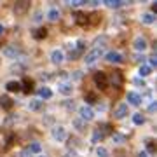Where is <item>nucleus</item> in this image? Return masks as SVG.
I'll return each instance as SVG.
<instances>
[{"label": "nucleus", "instance_id": "f257e3e1", "mask_svg": "<svg viewBox=\"0 0 157 157\" xmlns=\"http://www.w3.org/2000/svg\"><path fill=\"white\" fill-rule=\"evenodd\" d=\"M51 136H52V140L58 141V143H63V141L68 138V131L65 126H54V128L51 129Z\"/></svg>", "mask_w": 157, "mask_h": 157}, {"label": "nucleus", "instance_id": "f03ea898", "mask_svg": "<svg viewBox=\"0 0 157 157\" xmlns=\"http://www.w3.org/2000/svg\"><path fill=\"white\" fill-rule=\"evenodd\" d=\"M101 56H103V49L101 47H94V49H91L84 56V61H86V65H94Z\"/></svg>", "mask_w": 157, "mask_h": 157}, {"label": "nucleus", "instance_id": "7ed1b4c3", "mask_svg": "<svg viewBox=\"0 0 157 157\" xmlns=\"http://www.w3.org/2000/svg\"><path fill=\"white\" fill-rule=\"evenodd\" d=\"M133 49H135L136 52H145V51L148 49V42H147L145 37H141V35L135 37V40H133Z\"/></svg>", "mask_w": 157, "mask_h": 157}, {"label": "nucleus", "instance_id": "20e7f679", "mask_svg": "<svg viewBox=\"0 0 157 157\" xmlns=\"http://www.w3.org/2000/svg\"><path fill=\"white\" fill-rule=\"evenodd\" d=\"M78 113H80V119L84 121V122H89L94 119V110L89 107V105H84V107L78 108Z\"/></svg>", "mask_w": 157, "mask_h": 157}, {"label": "nucleus", "instance_id": "39448f33", "mask_svg": "<svg viewBox=\"0 0 157 157\" xmlns=\"http://www.w3.org/2000/svg\"><path fill=\"white\" fill-rule=\"evenodd\" d=\"M126 100H128V105L138 107V105L141 103V94L140 93H136V91H129L128 96H126Z\"/></svg>", "mask_w": 157, "mask_h": 157}, {"label": "nucleus", "instance_id": "423d86ee", "mask_svg": "<svg viewBox=\"0 0 157 157\" xmlns=\"http://www.w3.org/2000/svg\"><path fill=\"white\" fill-rule=\"evenodd\" d=\"M94 84L100 87V89H105L108 86V78H107V75L103 72H96L94 73Z\"/></svg>", "mask_w": 157, "mask_h": 157}, {"label": "nucleus", "instance_id": "0eeeda50", "mask_svg": "<svg viewBox=\"0 0 157 157\" xmlns=\"http://www.w3.org/2000/svg\"><path fill=\"white\" fill-rule=\"evenodd\" d=\"M65 61V52L61 49H54L51 52V63H54V65H61Z\"/></svg>", "mask_w": 157, "mask_h": 157}, {"label": "nucleus", "instance_id": "6e6552de", "mask_svg": "<svg viewBox=\"0 0 157 157\" xmlns=\"http://www.w3.org/2000/svg\"><path fill=\"white\" fill-rule=\"evenodd\" d=\"M4 56L9 58V59H16L17 56H19V49H17L16 45H7V47H4Z\"/></svg>", "mask_w": 157, "mask_h": 157}, {"label": "nucleus", "instance_id": "1a4fd4ad", "mask_svg": "<svg viewBox=\"0 0 157 157\" xmlns=\"http://www.w3.org/2000/svg\"><path fill=\"white\" fill-rule=\"evenodd\" d=\"M128 103H119L117 108L113 110V117L115 119H124L126 115H128Z\"/></svg>", "mask_w": 157, "mask_h": 157}, {"label": "nucleus", "instance_id": "9d476101", "mask_svg": "<svg viewBox=\"0 0 157 157\" xmlns=\"http://www.w3.org/2000/svg\"><path fill=\"white\" fill-rule=\"evenodd\" d=\"M58 93L63 96H72L73 93V86L70 82H61V84H58Z\"/></svg>", "mask_w": 157, "mask_h": 157}, {"label": "nucleus", "instance_id": "9b49d317", "mask_svg": "<svg viewBox=\"0 0 157 157\" xmlns=\"http://www.w3.org/2000/svg\"><path fill=\"white\" fill-rule=\"evenodd\" d=\"M107 61L108 63H122L124 61V56L121 54V52H117V51H110V52H107Z\"/></svg>", "mask_w": 157, "mask_h": 157}, {"label": "nucleus", "instance_id": "f8f14e48", "mask_svg": "<svg viewBox=\"0 0 157 157\" xmlns=\"http://www.w3.org/2000/svg\"><path fill=\"white\" fill-rule=\"evenodd\" d=\"M39 98L40 100H51L52 98V89L47 87V86H42L39 89Z\"/></svg>", "mask_w": 157, "mask_h": 157}, {"label": "nucleus", "instance_id": "ddd939ff", "mask_svg": "<svg viewBox=\"0 0 157 157\" xmlns=\"http://www.w3.org/2000/svg\"><path fill=\"white\" fill-rule=\"evenodd\" d=\"M59 17H61V12L58 11L56 7H51L49 11H47V19H49L51 23H56Z\"/></svg>", "mask_w": 157, "mask_h": 157}, {"label": "nucleus", "instance_id": "4468645a", "mask_svg": "<svg viewBox=\"0 0 157 157\" xmlns=\"http://www.w3.org/2000/svg\"><path fill=\"white\" fill-rule=\"evenodd\" d=\"M42 100H30L28 101V110L30 112H39V110H42Z\"/></svg>", "mask_w": 157, "mask_h": 157}, {"label": "nucleus", "instance_id": "2eb2a0df", "mask_svg": "<svg viewBox=\"0 0 157 157\" xmlns=\"http://www.w3.org/2000/svg\"><path fill=\"white\" fill-rule=\"evenodd\" d=\"M82 51H84V44H82V42H78L77 47H75L73 51H70V54H68V56H70V59H77V58L82 54Z\"/></svg>", "mask_w": 157, "mask_h": 157}, {"label": "nucleus", "instance_id": "dca6fc26", "mask_svg": "<svg viewBox=\"0 0 157 157\" xmlns=\"http://www.w3.org/2000/svg\"><path fill=\"white\" fill-rule=\"evenodd\" d=\"M141 23H143V25H154V23H155L154 12H145V14H141Z\"/></svg>", "mask_w": 157, "mask_h": 157}, {"label": "nucleus", "instance_id": "f3484780", "mask_svg": "<svg viewBox=\"0 0 157 157\" xmlns=\"http://www.w3.org/2000/svg\"><path fill=\"white\" fill-rule=\"evenodd\" d=\"M6 89L11 91V93H19V91H21V84L16 82V80H11V82H7L6 84Z\"/></svg>", "mask_w": 157, "mask_h": 157}, {"label": "nucleus", "instance_id": "a211bd4d", "mask_svg": "<svg viewBox=\"0 0 157 157\" xmlns=\"http://www.w3.org/2000/svg\"><path fill=\"white\" fill-rule=\"evenodd\" d=\"M103 4L110 9H121L122 6H126V2H119V0H105Z\"/></svg>", "mask_w": 157, "mask_h": 157}, {"label": "nucleus", "instance_id": "6ab92c4d", "mask_svg": "<svg viewBox=\"0 0 157 157\" xmlns=\"http://www.w3.org/2000/svg\"><path fill=\"white\" fill-rule=\"evenodd\" d=\"M26 150H28L30 154H40V150H42V145H40L39 141H32Z\"/></svg>", "mask_w": 157, "mask_h": 157}, {"label": "nucleus", "instance_id": "aec40b11", "mask_svg": "<svg viewBox=\"0 0 157 157\" xmlns=\"http://www.w3.org/2000/svg\"><path fill=\"white\" fill-rule=\"evenodd\" d=\"M0 105H2V107L6 108V110H9V108L12 107V100H11V98H9L7 94L0 96Z\"/></svg>", "mask_w": 157, "mask_h": 157}, {"label": "nucleus", "instance_id": "412c9836", "mask_svg": "<svg viewBox=\"0 0 157 157\" xmlns=\"http://www.w3.org/2000/svg\"><path fill=\"white\" fill-rule=\"evenodd\" d=\"M96 157H110V152H108L107 147L100 145V147H96Z\"/></svg>", "mask_w": 157, "mask_h": 157}, {"label": "nucleus", "instance_id": "4be33fe9", "mask_svg": "<svg viewBox=\"0 0 157 157\" xmlns=\"http://www.w3.org/2000/svg\"><path fill=\"white\" fill-rule=\"evenodd\" d=\"M30 6V2H16V6H14V11L17 12V14H21V12L26 11V7Z\"/></svg>", "mask_w": 157, "mask_h": 157}, {"label": "nucleus", "instance_id": "5701e85b", "mask_svg": "<svg viewBox=\"0 0 157 157\" xmlns=\"http://www.w3.org/2000/svg\"><path fill=\"white\" fill-rule=\"evenodd\" d=\"M112 141L115 143V145H122L124 141H126V136H124V135H121V133H113Z\"/></svg>", "mask_w": 157, "mask_h": 157}, {"label": "nucleus", "instance_id": "b1692460", "mask_svg": "<svg viewBox=\"0 0 157 157\" xmlns=\"http://www.w3.org/2000/svg\"><path fill=\"white\" fill-rule=\"evenodd\" d=\"M138 73H140L141 77H148L152 73V68L148 67V65H140V70H138Z\"/></svg>", "mask_w": 157, "mask_h": 157}, {"label": "nucleus", "instance_id": "393cba45", "mask_svg": "<svg viewBox=\"0 0 157 157\" xmlns=\"http://www.w3.org/2000/svg\"><path fill=\"white\" fill-rule=\"evenodd\" d=\"M143 122H145V117H143L141 113H135V115H133V124H136V126H141Z\"/></svg>", "mask_w": 157, "mask_h": 157}, {"label": "nucleus", "instance_id": "a878e982", "mask_svg": "<svg viewBox=\"0 0 157 157\" xmlns=\"http://www.w3.org/2000/svg\"><path fill=\"white\" fill-rule=\"evenodd\" d=\"M91 138H93V141H100V140H103V138H105V135H103V131H101V129H96Z\"/></svg>", "mask_w": 157, "mask_h": 157}, {"label": "nucleus", "instance_id": "bb28decb", "mask_svg": "<svg viewBox=\"0 0 157 157\" xmlns=\"http://www.w3.org/2000/svg\"><path fill=\"white\" fill-rule=\"evenodd\" d=\"M47 37V30L45 28H39L35 32V39H45Z\"/></svg>", "mask_w": 157, "mask_h": 157}, {"label": "nucleus", "instance_id": "cd10ccee", "mask_svg": "<svg viewBox=\"0 0 157 157\" xmlns=\"http://www.w3.org/2000/svg\"><path fill=\"white\" fill-rule=\"evenodd\" d=\"M75 19H77L78 25H84V23L87 21V16H86V14H80V12H77V14H75Z\"/></svg>", "mask_w": 157, "mask_h": 157}, {"label": "nucleus", "instance_id": "c85d7f7f", "mask_svg": "<svg viewBox=\"0 0 157 157\" xmlns=\"http://www.w3.org/2000/svg\"><path fill=\"white\" fill-rule=\"evenodd\" d=\"M72 78H73V80H80V78H82V72H80V70L72 72Z\"/></svg>", "mask_w": 157, "mask_h": 157}, {"label": "nucleus", "instance_id": "c756f323", "mask_svg": "<svg viewBox=\"0 0 157 157\" xmlns=\"http://www.w3.org/2000/svg\"><path fill=\"white\" fill-rule=\"evenodd\" d=\"M23 87H25V91H30L32 89V82H30L28 78H25V82H23ZM21 87V89H23Z\"/></svg>", "mask_w": 157, "mask_h": 157}, {"label": "nucleus", "instance_id": "7c9ffc66", "mask_svg": "<svg viewBox=\"0 0 157 157\" xmlns=\"http://www.w3.org/2000/svg\"><path fill=\"white\" fill-rule=\"evenodd\" d=\"M148 63H150V65H148L150 68H152V67H155V65H157V56H155V54L148 58Z\"/></svg>", "mask_w": 157, "mask_h": 157}, {"label": "nucleus", "instance_id": "2f4dec72", "mask_svg": "<svg viewBox=\"0 0 157 157\" xmlns=\"http://www.w3.org/2000/svg\"><path fill=\"white\" fill-rule=\"evenodd\" d=\"M70 7H78V6H84L86 2H77V0H73V2H67Z\"/></svg>", "mask_w": 157, "mask_h": 157}, {"label": "nucleus", "instance_id": "473e14b6", "mask_svg": "<svg viewBox=\"0 0 157 157\" xmlns=\"http://www.w3.org/2000/svg\"><path fill=\"white\" fill-rule=\"evenodd\" d=\"M135 61H136V63H140V65H145V58L140 56V54H136V56H135Z\"/></svg>", "mask_w": 157, "mask_h": 157}, {"label": "nucleus", "instance_id": "72a5a7b5", "mask_svg": "<svg viewBox=\"0 0 157 157\" xmlns=\"http://www.w3.org/2000/svg\"><path fill=\"white\" fill-rule=\"evenodd\" d=\"M63 105H65V108H67V110H70V108L75 107V103H73V101H65Z\"/></svg>", "mask_w": 157, "mask_h": 157}, {"label": "nucleus", "instance_id": "f704fd0d", "mask_svg": "<svg viewBox=\"0 0 157 157\" xmlns=\"http://www.w3.org/2000/svg\"><path fill=\"white\" fill-rule=\"evenodd\" d=\"M86 100H87V103H93V101L96 100V96L94 94H87V96H86Z\"/></svg>", "mask_w": 157, "mask_h": 157}, {"label": "nucleus", "instance_id": "c9c22d12", "mask_svg": "<svg viewBox=\"0 0 157 157\" xmlns=\"http://www.w3.org/2000/svg\"><path fill=\"white\" fill-rule=\"evenodd\" d=\"M19 157H32V154H30L28 150H23L21 154H19Z\"/></svg>", "mask_w": 157, "mask_h": 157}, {"label": "nucleus", "instance_id": "e433bc0d", "mask_svg": "<svg viewBox=\"0 0 157 157\" xmlns=\"http://www.w3.org/2000/svg\"><path fill=\"white\" fill-rule=\"evenodd\" d=\"M40 17H42V14H40V12H35V17H33L35 23H39V21H40Z\"/></svg>", "mask_w": 157, "mask_h": 157}, {"label": "nucleus", "instance_id": "4c0bfd02", "mask_svg": "<svg viewBox=\"0 0 157 157\" xmlns=\"http://www.w3.org/2000/svg\"><path fill=\"white\" fill-rule=\"evenodd\" d=\"M138 157H148V152H147V150H141L140 154H138Z\"/></svg>", "mask_w": 157, "mask_h": 157}, {"label": "nucleus", "instance_id": "58836bf2", "mask_svg": "<svg viewBox=\"0 0 157 157\" xmlns=\"http://www.w3.org/2000/svg\"><path fill=\"white\" fill-rule=\"evenodd\" d=\"M155 105H157L155 101H152V103H150V107H148V110H150V112H154V110H155Z\"/></svg>", "mask_w": 157, "mask_h": 157}, {"label": "nucleus", "instance_id": "ea45409f", "mask_svg": "<svg viewBox=\"0 0 157 157\" xmlns=\"http://www.w3.org/2000/svg\"><path fill=\"white\" fill-rule=\"evenodd\" d=\"M135 84H136V86H143V80H140V78H135Z\"/></svg>", "mask_w": 157, "mask_h": 157}, {"label": "nucleus", "instance_id": "a19ab883", "mask_svg": "<svg viewBox=\"0 0 157 157\" xmlns=\"http://www.w3.org/2000/svg\"><path fill=\"white\" fill-rule=\"evenodd\" d=\"M154 148H155V147H154V143H152V141H150V143H148V150L152 152V150H154Z\"/></svg>", "mask_w": 157, "mask_h": 157}, {"label": "nucleus", "instance_id": "79ce46f5", "mask_svg": "<svg viewBox=\"0 0 157 157\" xmlns=\"http://www.w3.org/2000/svg\"><path fill=\"white\" fill-rule=\"evenodd\" d=\"M4 33V26H2V25H0V35Z\"/></svg>", "mask_w": 157, "mask_h": 157}, {"label": "nucleus", "instance_id": "37998d69", "mask_svg": "<svg viewBox=\"0 0 157 157\" xmlns=\"http://www.w3.org/2000/svg\"><path fill=\"white\" fill-rule=\"evenodd\" d=\"M39 157H45V155H39Z\"/></svg>", "mask_w": 157, "mask_h": 157}]
</instances>
